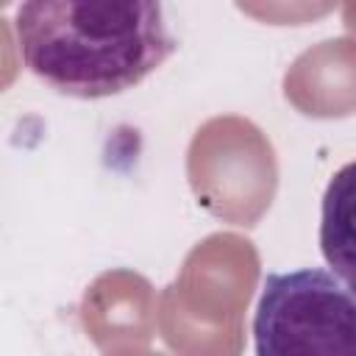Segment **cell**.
<instances>
[{
	"mask_svg": "<svg viewBox=\"0 0 356 356\" xmlns=\"http://www.w3.org/2000/svg\"><path fill=\"white\" fill-rule=\"evenodd\" d=\"M14 33L28 72L78 100L134 89L178 47L161 0H19Z\"/></svg>",
	"mask_w": 356,
	"mask_h": 356,
	"instance_id": "obj_1",
	"label": "cell"
},
{
	"mask_svg": "<svg viewBox=\"0 0 356 356\" xmlns=\"http://www.w3.org/2000/svg\"><path fill=\"white\" fill-rule=\"evenodd\" d=\"M259 356L356 353V295L331 270L264 275L253 314Z\"/></svg>",
	"mask_w": 356,
	"mask_h": 356,
	"instance_id": "obj_2",
	"label": "cell"
},
{
	"mask_svg": "<svg viewBox=\"0 0 356 356\" xmlns=\"http://www.w3.org/2000/svg\"><path fill=\"white\" fill-rule=\"evenodd\" d=\"M320 253L356 295V161L339 167L320 203Z\"/></svg>",
	"mask_w": 356,
	"mask_h": 356,
	"instance_id": "obj_3",
	"label": "cell"
}]
</instances>
